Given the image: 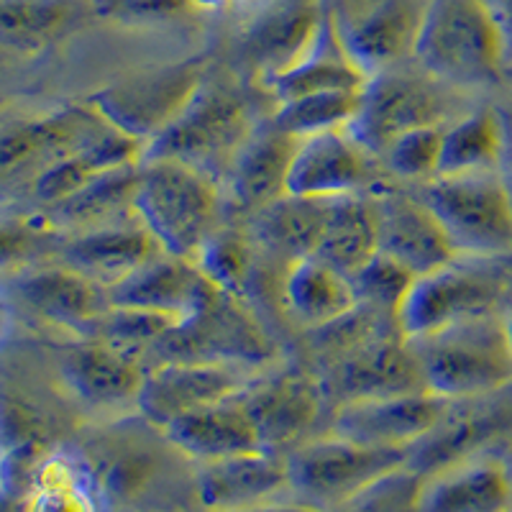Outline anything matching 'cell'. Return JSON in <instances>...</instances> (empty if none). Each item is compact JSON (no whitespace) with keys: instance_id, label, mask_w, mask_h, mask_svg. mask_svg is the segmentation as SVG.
<instances>
[{"instance_id":"7bdbcfd3","label":"cell","mask_w":512,"mask_h":512,"mask_svg":"<svg viewBox=\"0 0 512 512\" xmlns=\"http://www.w3.org/2000/svg\"><path fill=\"white\" fill-rule=\"evenodd\" d=\"M39 233L21 221L0 218V272L24 264L39 249Z\"/></svg>"},{"instance_id":"681fc988","label":"cell","mask_w":512,"mask_h":512,"mask_svg":"<svg viewBox=\"0 0 512 512\" xmlns=\"http://www.w3.org/2000/svg\"><path fill=\"white\" fill-rule=\"evenodd\" d=\"M0 328H3V305H0Z\"/></svg>"},{"instance_id":"5b68a950","label":"cell","mask_w":512,"mask_h":512,"mask_svg":"<svg viewBox=\"0 0 512 512\" xmlns=\"http://www.w3.org/2000/svg\"><path fill=\"white\" fill-rule=\"evenodd\" d=\"M408 464L410 448L367 446L333 433V438L295 448L287 459V472L290 489L300 502L326 512Z\"/></svg>"},{"instance_id":"d4e9b609","label":"cell","mask_w":512,"mask_h":512,"mask_svg":"<svg viewBox=\"0 0 512 512\" xmlns=\"http://www.w3.org/2000/svg\"><path fill=\"white\" fill-rule=\"evenodd\" d=\"M300 139L269 123L246 136L231 162L233 200L246 210H264L287 195V175Z\"/></svg>"},{"instance_id":"bcb514c9","label":"cell","mask_w":512,"mask_h":512,"mask_svg":"<svg viewBox=\"0 0 512 512\" xmlns=\"http://www.w3.org/2000/svg\"><path fill=\"white\" fill-rule=\"evenodd\" d=\"M195 8H226L231 6L233 0H190Z\"/></svg>"},{"instance_id":"cb8c5ba5","label":"cell","mask_w":512,"mask_h":512,"mask_svg":"<svg viewBox=\"0 0 512 512\" xmlns=\"http://www.w3.org/2000/svg\"><path fill=\"white\" fill-rule=\"evenodd\" d=\"M62 377L90 408H118L139 400L146 372L134 354L93 338L64 351Z\"/></svg>"},{"instance_id":"f1b7e54d","label":"cell","mask_w":512,"mask_h":512,"mask_svg":"<svg viewBox=\"0 0 512 512\" xmlns=\"http://www.w3.org/2000/svg\"><path fill=\"white\" fill-rule=\"evenodd\" d=\"M144 157V144L121 131H108L100 139L90 141L77 152L67 154L64 159L54 162L41 175L34 177V195L39 203L57 205L75 195L77 190L98 180L105 172H113L126 164H136Z\"/></svg>"},{"instance_id":"83f0119b","label":"cell","mask_w":512,"mask_h":512,"mask_svg":"<svg viewBox=\"0 0 512 512\" xmlns=\"http://www.w3.org/2000/svg\"><path fill=\"white\" fill-rule=\"evenodd\" d=\"M159 254H164L162 246L141 221L139 226L88 228L62 246L64 264L80 269L105 287L116 285Z\"/></svg>"},{"instance_id":"7c38bea8","label":"cell","mask_w":512,"mask_h":512,"mask_svg":"<svg viewBox=\"0 0 512 512\" xmlns=\"http://www.w3.org/2000/svg\"><path fill=\"white\" fill-rule=\"evenodd\" d=\"M113 131L93 105H70L29 118L0 134V182L24 172L41 175L54 162Z\"/></svg>"},{"instance_id":"4fadbf2b","label":"cell","mask_w":512,"mask_h":512,"mask_svg":"<svg viewBox=\"0 0 512 512\" xmlns=\"http://www.w3.org/2000/svg\"><path fill=\"white\" fill-rule=\"evenodd\" d=\"M448 408L451 400L431 390L344 402L338 405L333 433L367 446L413 451L448 418Z\"/></svg>"},{"instance_id":"5bb4252c","label":"cell","mask_w":512,"mask_h":512,"mask_svg":"<svg viewBox=\"0 0 512 512\" xmlns=\"http://www.w3.org/2000/svg\"><path fill=\"white\" fill-rule=\"evenodd\" d=\"M249 387L241 364L231 361H164L144 377L139 410L149 423L164 428L180 415L228 400Z\"/></svg>"},{"instance_id":"44dd1931","label":"cell","mask_w":512,"mask_h":512,"mask_svg":"<svg viewBox=\"0 0 512 512\" xmlns=\"http://www.w3.org/2000/svg\"><path fill=\"white\" fill-rule=\"evenodd\" d=\"M285 489H290L287 459L264 448L231 459L208 461L198 472V500L208 512L262 505Z\"/></svg>"},{"instance_id":"d6986e66","label":"cell","mask_w":512,"mask_h":512,"mask_svg":"<svg viewBox=\"0 0 512 512\" xmlns=\"http://www.w3.org/2000/svg\"><path fill=\"white\" fill-rule=\"evenodd\" d=\"M415 512H512V474L495 459H459L423 474Z\"/></svg>"},{"instance_id":"7402d4cb","label":"cell","mask_w":512,"mask_h":512,"mask_svg":"<svg viewBox=\"0 0 512 512\" xmlns=\"http://www.w3.org/2000/svg\"><path fill=\"white\" fill-rule=\"evenodd\" d=\"M244 405L256 425L259 441L267 451L295 443L318 418L326 397L323 384L303 372H285L259 387L241 392Z\"/></svg>"},{"instance_id":"c3c4849f","label":"cell","mask_w":512,"mask_h":512,"mask_svg":"<svg viewBox=\"0 0 512 512\" xmlns=\"http://www.w3.org/2000/svg\"><path fill=\"white\" fill-rule=\"evenodd\" d=\"M505 75H507V77H510V80H512V64H507V70H505Z\"/></svg>"},{"instance_id":"d6a6232c","label":"cell","mask_w":512,"mask_h":512,"mask_svg":"<svg viewBox=\"0 0 512 512\" xmlns=\"http://www.w3.org/2000/svg\"><path fill=\"white\" fill-rule=\"evenodd\" d=\"M505 154V126L495 108H482L443 131L438 175L489 172Z\"/></svg>"},{"instance_id":"9c48e42d","label":"cell","mask_w":512,"mask_h":512,"mask_svg":"<svg viewBox=\"0 0 512 512\" xmlns=\"http://www.w3.org/2000/svg\"><path fill=\"white\" fill-rule=\"evenodd\" d=\"M167 361H231L259 364L269 356L267 336L246 313L241 297L218 290L198 313L159 341Z\"/></svg>"},{"instance_id":"74e56055","label":"cell","mask_w":512,"mask_h":512,"mask_svg":"<svg viewBox=\"0 0 512 512\" xmlns=\"http://www.w3.org/2000/svg\"><path fill=\"white\" fill-rule=\"evenodd\" d=\"M415 280L418 277L413 272H408L402 264H397L390 256L379 254V251L351 277L356 300L361 305H367V308L395 320L397 310H400L402 300H405Z\"/></svg>"},{"instance_id":"ab89813d","label":"cell","mask_w":512,"mask_h":512,"mask_svg":"<svg viewBox=\"0 0 512 512\" xmlns=\"http://www.w3.org/2000/svg\"><path fill=\"white\" fill-rule=\"evenodd\" d=\"M443 131L446 128L441 126H423L397 136L384 149V159L392 172L408 177V180H433L438 175V164H441Z\"/></svg>"},{"instance_id":"484cf974","label":"cell","mask_w":512,"mask_h":512,"mask_svg":"<svg viewBox=\"0 0 512 512\" xmlns=\"http://www.w3.org/2000/svg\"><path fill=\"white\" fill-rule=\"evenodd\" d=\"M423 11L413 0H379L351 24L338 26L344 47L369 77L390 70L405 54H413Z\"/></svg>"},{"instance_id":"ac0fdd59","label":"cell","mask_w":512,"mask_h":512,"mask_svg":"<svg viewBox=\"0 0 512 512\" xmlns=\"http://www.w3.org/2000/svg\"><path fill=\"white\" fill-rule=\"evenodd\" d=\"M16 297L39 318L85 333H93L95 323L111 308L108 287L70 264L24 274L16 282Z\"/></svg>"},{"instance_id":"30bf717a","label":"cell","mask_w":512,"mask_h":512,"mask_svg":"<svg viewBox=\"0 0 512 512\" xmlns=\"http://www.w3.org/2000/svg\"><path fill=\"white\" fill-rule=\"evenodd\" d=\"M500 297V285L482 269L448 267L423 274L397 310V328L408 341L454 326L459 320L487 315Z\"/></svg>"},{"instance_id":"8fae6325","label":"cell","mask_w":512,"mask_h":512,"mask_svg":"<svg viewBox=\"0 0 512 512\" xmlns=\"http://www.w3.org/2000/svg\"><path fill=\"white\" fill-rule=\"evenodd\" d=\"M320 384L341 405L428 390L418 354L400 331L384 333L333 356L326 382Z\"/></svg>"},{"instance_id":"f907efd6","label":"cell","mask_w":512,"mask_h":512,"mask_svg":"<svg viewBox=\"0 0 512 512\" xmlns=\"http://www.w3.org/2000/svg\"><path fill=\"white\" fill-rule=\"evenodd\" d=\"M0 54H3V49H0Z\"/></svg>"},{"instance_id":"9a60e30c","label":"cell","mask_w":512,"mask_h":512,"mask_svg":"<svg viewBox=\"0 0 512 512\" xmlns=\"http://www.w3.org/2000/svg\"><path fill=\"white\" fill-rule=\"evenodd\" d=\"M377 216V249L415 277L438 272L456 262V249L446 228L420 198L379 192L372 198Z\"/></svg>"},{"instance_id":"4dcf8cb0","label":"cell","mask_w":512,"mask_h":512,"mask_svg":"<svg viewBox=\"0 0 512 512\" xmlns=\"http://www.w3.org/2000/svg\"><path fill=\"white\" fill-rule=\"evenodd\" d=\"M377 251V216L372 200L364 195L333 198L315 259L354 277Z\"/></svg>"},{"instance_id":"4316f807","label":"cell","mask_w":512,"mask_h":512,"mask_svg":"<svg viewBox=\"0 0 512 512\" xmlns=\"http://www.w3.org/2000/svg\"><path fill=\"white\" fill-rule=\"evenodd\" d=\"M369 82V75L361 70L344 39L338 34L336 18L328 13L323 31L305 57L297 59L285 72L267 80V88L277 95L280 103L292 98H303L313 93H361Z\"/></svg>"},{"instance_id":"277c9868","label":"cell","mask_w":512,"mask_h":512,"mask_svg":"<svg viewBox=\"0 0 512 512\" xmlns=\"http://www.w3.org/2000/svg\"><path fill=\"white\" fill-rule=\"evenodd\" d=\"M436 213L456 254H502L512 249V190L500 175H436L420 192Z\"/></svg>"},{"instance_id":"f35d334b","label":"cell","mask_w":512,"mask_h":512,"mask_svg":"<svg viewBox=\"0 0 512 512\" xmlns=\"http://www.w3.org/2000/svg\"><path fill=\"white\" fill-rule=\"evenodd\" d=\"M195 264L213 285L244 300L251 277V251L241 236L216 231L195 256Z\"/></svg>"},{"instance_id":"e575fe53","label":"cell","mask_w":512,"mask_h":512,"mask_svg":"<svg viewBox=\"0 0 512 512\" xmlns=\"http://www.w3.org/2000/svg\"><path fill=\"white\" fill-rule=\"evenodd\" d=\"M333 198H300L285 195L262 210V236L287 256L305 259L313 256L326 231Z\"/></svg>"},{"instance_id":"2e32d148","label":"cell","mask_w":512,"mask_h":512,"mask_svg":"<svg viewBox=\"0 0 512 512\" xmlns=\"http://www.w3.org/2000/svg\"><path fill=\"white\" fill-rule=\"evenodd\" d=\"M372 157V152L346 134V128L300 139L287 175V195H300V198L361 195L377 182V167Z\"/></svg>"},{"instance_id":"b9f144b4","label":"cell","mask_w":512,"mask_h":512,"mask_svg":"<svg viewBox=\"0 0 512 512\" xmlns=\"http://www.w3.org/2000/svg\"><path fill=\"white\" fill-rule=\"evenodd\" d=\"M190 0H98V11L118 21H157L192 11Z\"/></svg>"},{"instance_id":"1f68e13d","label":"cell","mask_w":512,"mask_h":512,"mask_svg":"<svg viewBox=\"0 0 512 512\" xmlns=\"http://www.w3.org/2000/svg\"><path fill=\"white\" fill-rule=\"evenodd\" d=\"M77 16V0H0V49L41 52L67 34Z\"/></svg>"},{"instance_id":"3957f363","label":"cell","mask_w":512,"mask_h":512,"mask_svg":"<svg viewBox=\"0 0 512 512\" xmlns=\"http://www.w3.org/2000/svg\"><path fill=\"white\" fill-rule=\"evenodd\" d=\"M423 367L425 387L446 400L487 395L512 379V349L505 320L477 315L410 341Z\"/></svg>"},{"instance_id":"603a6c76","label":"cell","mask_w":512,"mask_h":512,"mask_svg":"<svg viewBox=\"0 0 512 512\" xmlns=\"http://www.w3.org/2000/svg\"><path fill=\"white\" fill-rule=\"evenodd\" d=\"M328 11L318 0H285L269 8L246 31L244 54L264 80L285 72L310 52L323 31Z\"/></svg>"},{"instance_id":"60d3db41","label":"cell","mask_w":512,"mask_h":512,"mask_svg":"<svg viewBox=\"0 0 512 512\" xmlns=\"http://www.w3.org/2000/svg\"><path fill=\"white\" fill-rule=\"evenodd\" d=\"M420 482H423V474H418L410 466H402L356 497L326 512H415Z\"/></svg>"},{"instance_id":"f6af8a7d","label":"cell","mask_w":512,"mask_h":512,"mask_svg":"<svg viewBox=\"0 0 512 512\" xmlns=\"http://www.w3.org/2000/svg\"><path fill=\"white\" fill-rule=\"evenodd\" d=\"M495 8L497 18H500L502 31L507 39V64H512V0H489Z\"/></svg>"},{"instance_id":"6da1fadb","label":"cell","mask_w":512,"mask_h":512,"mask_svg":"<svg viewBox=\"0 0 512 512\" xmlns=\"http://www.w3.org/2000/svg\"><path fill=\"white\" fill-rule=\"evenodd\" d=\"M413 57L438 82L489 85L507 70V39L489 0H431Z\"/></svg>"},{"instance_id":"ba28073f","label":"cell","mask_w":512,"mask_h":512,"mask_svg":"<svg viewBox=\"0 0 512 512\" xmlns=\"http://www.w3.org/2000/svg\"><path fill=\"white\" fill-rule=\"evenodd\" d=\"M249 134V105L239 90L205 80L185 111L146 144L144 157L182 159L203 169L208 159L236 154Z\"/></svg>"},{"instance_id":"ee69618b","label":"cell","mask_w":512,"mask_h":512,"mask_svg":"<svg viewBox=\"0 0 512 512\" xmlns=\"http://www.w3.org/2000/svg\"><path fill=\"white\" fill-rule=\"evenodd\" d=\"M223 512H320L305 502H262V505L239 507V510H223Z\"/></svg>"},{"instance_id":"52a82bcc","label":"cell","mask_w":512,"mask_h":512,"mask_svg":"<svg viewBox=\"0 0 512 512\" xmlns=\"http://www.w3.org/2000/svg\"><path fill=\"white\" fill-rule=\"evenodd\" d=\"M446 111V95L436 77L408 75L390 67L369 77L346 134L367 152L384 154L397 136L423 126H441Z\"/></svg>"},{"instance_id":"7dc6e473","label":"cell","mask_w":512,"mask_h":512,"mask_svg":"<svg viewBox=\"0 0 512 512\" xmlns=\"http://www.w3.org/2000/svg\"><path fill=\"white\" fill-rule=\"evenodd\" d=\"M505 333H507V341H510V349H512V313L507 315V320H505Z\"/></svg>"},{"instance_id":"ffe728a7","label":"cell","mask_w":512,"mask_h":512,"mask_svg":"<svg viewBox=\"0 0 512 512\" xmlns=\"http://www.w3.org/2000/svg\"><path fill=\"white\" fill-rule=\"evenodd\" d=\"M164 436L172 446L180 448L182 454L200 464L231 459V456L251 454V451L264 448L241 395L180 415L164 425Z\"/></svg>"},{"instance_id":"8992f818","label":"cell","mask_w":512,"mask_h":512,"mask_svg":"<svg viewBox=\"0 0 512 512\" xmlns=\"http://www.w3.org/2000/svg\"><path fill=\"white\" fill-rule=\"evenodd\" d=\"M203 82V62L190 59L116 82L95 93L88 103L108 126L141 141L146 149L149 141L157 139L185 111V105Z\"/></svg>"},{"instance_id":"d590c367","label":"cell","mask_w":512,"mask_h":512,"mask_svg":"<svg viewBox=\"0 0 512 512\" xmlns=\"http://www.w3.org/2000/svg\"><path fill=\"white\" fill-rule=\"evenodd\" d=\"M361 93H313L280 103L272 123L295 139L338 131L351 123L359 111Z\"/></svg>"},{"instance_id":"836d02e7","label":"cell","mask_w":512,"mask_h":512,"mask_svg":"<svg viewBox=\"0 0 512 512\" xmlns=\"http://www.w3.org/2000/svg\"><path fill=\"white\" fill-rule=\"evenodd\" d=\"M136 182H139V162L105 172L98 180L88 182L82 190H77L62 203L52 205L49 210L64 226L82 228V231L113 226L108 221L121 216L123 210H134Z\"/></svg>"},{"instance_id":"8d00e7d4","label":"cell","mask_w":512,"mask_h":512,"mask_svg":"<svg viewBox=\"0 0 512 512\" xmlns=\"http://www.w3.org/2000/svg\"><path fill=\"white\" fill-rule=\"evenodd\" d=\"M26 512H98L85 479L67 461H41L26 497Z\"/></svg>"},{"instance_id":"f546056e","label":"cell","mask_w":512,"mask_h":512,"mask_svg":"<svg viewBox=\"0 0 512 512\" xmlns=\"http://www.w3.org/2000/svg\"><path fill=\"white\" fill-rule=\"evenodd\" d=\"M285 300L290 313L313 331L328 326L359 305L351 277L315 256L292 262L285 277Z\"/></svg>"},{"instance_id":"e0dca14e","label":"cell","mask_w":512,"mask_h":512,"mask_svg":"<svg viewBox=\"0 0 512 512\" xmlns=\"http://www.w3.org/2000/svg\"><path fill=\"white\" fill-rule=\"evenodd\" d=\"M218 290L221 287L205 277L195 259L159 254L108 287V297L118 308L152 310L182 323L210 303Z\"/></svg>"},{"instance_id":"7a4b0ae2","label":"cell","mask_w":512,"mask_h":512,"mask_svg":"<svg viewBox=\"0 0 512 512\" xmlns=\"http://www.w3.org/2000/svg\"><path fill=\"white\" fill-rule=\"evenodd\" d=\"M134 210L164 254L195 259L218 231L221 198L195 164L141 157Z\"/></svg>"}]
</instances>
